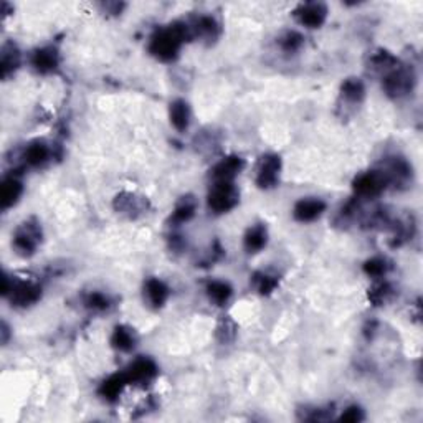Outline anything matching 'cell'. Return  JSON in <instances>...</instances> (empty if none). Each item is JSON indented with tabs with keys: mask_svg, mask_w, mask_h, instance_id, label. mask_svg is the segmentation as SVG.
Returning <instances> with one entry per match:
<instances>
[{
	"mask_svg": "<svg viewBox=\"0 0 423 423\" xmlns=\"http://www.w3.org/2000/svg\"><path fill=\"white\" fill-rule=\"evenodd\" d=\"M190 32L187 22H172L163 28H158L150 35L148 50L155 60L164 63L175 62L179 58L184 43L189 42Z\"/></svg>",
	"mask_w": 423,
	"mask_h": 423,
	"instance_id": "1",
	"label": "cell"
},
{
	"mask_svg": "<svg viewBox=\"0 0 423 423\" xmlns=\"http://www.w3.org/2000/svg\"><path fill=\"white\" fill-rule=\"evenodd\" d=\"M2 295L10 300L13 308H30L42 300V286L32 280L12 278L7 273L4 275Z\"/></svg>",
	"mask_w": 423,
	"mask_h": 423,
	"instance_id": "2",
	"label": "cell"
},
{
	"mask_svg": "<svg viewBox=\"0 0 423 423\" xmlns=\"http://www.w3.org/2000/svg\"><path fill=\"white\" fill-rule=\"evenodd\" d=\"M43 241V230L37 219H27L15 229L12 235V248L22 258H30L37 253Z\"/></svg>",
	"mask_w": 423,
	"mask_h": 423,
	"instance_id": "3",
	"label": "cell"
},
{
	"mask_svg": "<svg viewBox=\"0 0 423 423\" xmlns=\"http://www.w3.org/2000/svg\"><path fill=\"white\" fill-rule=\"evenodd\" d=\"M417 87L415 70L409 65H399L382 77V89L392 99H402L414 93Z\"/></svg>",
	"mask_w": 423,
	"mask_h": 423,
	"instance_id": "4",
	"label": "cell"
},
{
	"mask_svg": "<svg viewBox=\"0 0 423 423\" xmlns=\"http://www.w3.org/2000/svg\"><path fill=\"white\" fill-rule=\"evenodd\" d=\"M240 204V190L235 182H210L207 207L215 215H224Z\"/></svg>",
	"mask_w": 423,
	"mask_h": 423,
	"instance_id": "5",
	"label": "cell"
},
{
	"mask_svg": "<svg viewBox=\"0 0 423 423\" xmlns=\"http://www.w3.org/2000/svg\"><path fill=\"white\" fill-rule=\"evenodd\" d=\"M281 170H283V160L280 154L265 153L261 154L255 165V184L261 190L276 189L281 182Z\"/></svg>",
	"mask_w": 423,
	"mask_h": 423,
	"instance_id": "6",
	"label": "cell"
},
{
	"mask_svg": "<svg viewBox=\"0 0 423 423\" xmlns=\"http://www.w3.org/2000/svg\"><path fill=\"white\" fill-rule=\"evenodd\" d=\"M382 174L385 175L389 187L405 189L414 182V167L412 164L402 155H390L382 164Z\"/></svg>",
	"mask_w": 423,
	"mask_h": 423,
	"instance_id": "7",
	"label": "cell"
},
{
	"mask_svg": "<svg viewBox=\"0 0 423 423\" xmlns=\"http://www.w3.org/2000/svg\"><path fill=\"white\" fill-rule=\"evenodd\" d=\"M389 184H387L385 175L380 169L366 170L357 175L352 182V190H354L356 199H375L382 192H385Z\"/></svg>",
	"mask_w": 423,
	"mask_h": 423,
	"instance_id": "8",
	"label": "cell"
},
{
	"mask_svg": "<svg viewBox=\"0 0 423 423\" xmlns=\"http://www.w3.org/2000/svg\"><path fill=\"white\" fill-rule=\"evenodd\" d=\"M187 25L190 38L200 40V42H205L209 45L215 43L221 35V25L214 15H197V17H194L190 22H187Z\"/></svg>",
	"mask_w": 423,
	"mask_h": 423,
	"instance_id": "9",
	"label": "cell"
},
{
	"mask_svg": "<svg viewBox=\"0 0 423 423\" xmlns=\"http://www.w3.org/2000/svg\"><path fill=\"white\" fill-rule=\"evenodd\" d=\"M327 5L322 2H304L293 10V17L301 27L316 30L321 28L327 20Z\"/></svg>",
	"mask_w": 423,
	"mask_h": 423,
	"instance_id": "10",
	"label": "cell"
},
{
	"mask_svg": "<svg viewBox=\"0 0 423 423\" xmlns=\"http://www.w3.org/2000/svg\"><path fill=\"white\" fill-rule=\"evenodd\" d=\"M245 169V159L241 155L230 154L221 158L219 163L211 165L209 177L210 182H235V179Z\"/></svg>",
	"mask_w": 423,
	"mask_h": 423,
	"instance_id": "11",
	"label": "cell"
},
{
	"mask_svg": "<svg viewBox=\"0 0 423 423\" xmlns=\"http://www.w3.org/2000/svg\"><path fill=\"white\" fill-rule=\"evenodd\" d=\"M113 209L116 214L128 219H138L148 211L149 200L134 192H119L113 200Z\"/></svg>",
	"mask_w": 423,
	"mask_h": 423,
	"instance_id": "12",
	"label": "cell"
},
{
	"mask_svg": "<svg viewBox=\"0 0 423 423\" xmlns=\"http://www.w3.org/2000/svg\"><path fill=\"white\" fill-rule=\"evenodd\" d=\"M60 52L53 45H45L33 50L32 57H30V65L38 75H52L60 68Z\"/></svg>",
	"mask_w": 423,
	"mask_h": 423,
	"instance_id": "13",
	"label": "cell"
},
{
	"mask_svg": "<svg viewBox=\"0 0 423 423\" xmlns=\"http://www.w3.org/2000/svg\"><path fill=\"white\" fill-rule=\"evenodd\" d=\"M128 375L129 385L133 384H149L153 382L159 374V367L153 359L149 357H139L124 370Z\"/></svg>",
	"mask_w": 423,
	"mask_h": 423,
	"instance_id": "14",
	"label": "cell"
},
{
	"mask_svg": "<svg viewBox=\"0 0 423 423\" xmlns=\"http://www.w3.org/2000/svg\"><path fill=\"white\" fill-rule=\"evenodd\" d=\"M327 209L326 202L319 197H303L295 204L293 219L300 224H311L321 219Z\"/></svg>",
	"mask_w": 423,
	"mask_h": 423,
	"instance_id": "15",
	"label": "cell"
},
{
	"mask_svg": "<svg viewBox=\"0 0 423 423\" xmlns=\"http://www.w3.org/2000/svg\"><path fill=\"white\" fill-rule=\"evenodd\" d=\"M169 296H170L169 286L165 285L160 278L149 276V278L144 281V300L148 301V304L153 309L164 308L165 303L169 301Z\"/></svg>",
	"mask_w": 423,
	"mask_h": 423,
	"instance_id": "16",
	"label": "cell"
},
{
	"mask_svg": "<svg viewBox=\"0 0 423 423\" xmlns=\"http://www.w3.org/2000/svg\"><path fill=\"white\" fill-rule=\"evenodd\" d=\"M50 158H52V149H50V145L45 143L43 139L30 141V143L25 145L22 153V159L25 165H28V167H33V169L43 167V165L50 160Z\"/></svg>",
	"mask_w": 423,
	"mask_h": 423,
	"instance_id": "17",
	"label": "cell"
},
{
	"mask_svg": "<svg viewBox=\"0 0 423 423\" xmlns=\"http://www.w3.org/2000/svg\"><path fill=\"white\" fill-rule=\"evenodd\" d=\"M268 245V229L265 224H253L243 235V248L246 253L256 255Z\"/></svg>",
	"mask_w": 423,
	"mask_h": 423,
	"instance_id": "18",
	"label": "cell"
},
{
	"mask_svg": "<svg viewBox=\"0 0 423 423\" xmlns=\"http://www.w3.org/2000/svg\"><path fill=\"white\" fill-rule=\"evenodd\" d=\"M169 121L177 133H185V131L189 129L190 121H192L190 104L182 98L174 99V101L169 104Z\"/></svg>",
	"mask_w": 423,
	"mask_h": 423,
	"instance_id": "19",
	"label": "cell"
},
{
	"mask_svg": "<svg viewBox=\"0 0 423 423\" xmlns=\"http://www.w3.org/2000/svg\"><path fill=\"white\" fill-rule=\"evenodd\" d=\"M197 207L199 202L192 194L182 195V197L177 200V204H175L172 214H170V224H174L175 226L187 224V221L192 220L195 214H197Z\"/></svg>",
	"mask_w": 423,
	"mask_h": 423,
	"instance_id": "20",
	"label": "cell"
},
{
	"mask_svg": "<svg viewBox=\"0 0 423 423\" xmlns=\"http://www.w3.org/2000/svg\"><path fill=\"white\" fill-rule=\"evenodd\" d=\"M22 194H23L22 180L15 177V175L5 177L2 182V187H0V207H2V210L12 209L13 205L18 204Z\"/></svg>",
	"mask_w": 423,
	"mask_h": 423,
	"instance_id": "21",
	"label": "cell"
},
{
	"mask_svg": "<svg viewBox=\"0 0 423 423\" xmlns=\"http://www.w3.org/2000/svg\"><path fill=\"white\" fill-rule=\"evenodd\" d=\"M400 62L399 58L395 57L394 53L387 52L384 48H379V50H374L369 55V62H367V68L370 70L372 73H377L380 75V77H384L390 72V70H394L395 67H399Z\"/></svg>",
	"mask_w": 423,
	"mask_h": 423,
	"instance_id": "22",
	"label": "cell"
},
{
	"mask_svg": "<svg viewBox=\"0 0 423 423\" xmlns=\"http://www.w3.org/2000/svg\"><path fill=\"white\" fill-rule=\"evenodd\" d=\"M341 101L347 106H359L366 98V84L361 78L351 77L342 82L339 92Z\"/></svg>",
	"mask_w": 423,
	"mask_h": 423,
	"instance_id": "23",
	"label": "cell"
},
{
	"mask_svg": "<svg viewBox=\"0 0 423 423\" xmlns=\"http://www.w3.org/2000/svg\"><path fill=\"white\" fill-rule=\"evenodd\" d=\"M128 385L129 380L126 372H118V374L109 375L108 379L103 380V384L99 385L98 389V394L101 395L106 402H116L123 395V392Z\"/></svg>",
	"mask_w": 423,
	"mask_h": 423,
	"instance_id": "24",
	"label": "cell"
},
{
	"mask_svg": "<svg viewBox=\"0 0 423 423\" xmlns=\"http://www.w3.org/2000/svg\"><path fill=\"white\" fill-rule=\"evenodd\" d=\"M22 63V53L13 42H7L2 45L0 52V70H2V78L9 79L20 68Z\"/></svg>",
	"mask_w": 423,
	"mask_h": 423,
	"instance_id": "25",
	"label": "cell"
},
{
	"mask_svg": "<svg viewBox=\"0 0 423 423\" xmlns=\"http://www.w3.org/2000/svg\"><path fill=\"white\" fill-rule=\"evenodd\" d=\"M109 342L111 346H113V349L128 354V352L133 351L136 344H138V334H136V331L131 326L118 324L113 329Z\"/></svg>",
	"mask_w": 423,
	"mask_h": 423,
	"instance_id": "26",
	"label": "cell"
},
{
	"mask_svg": "<svg viewBox=\"0 0 423 423\" xmlns=\"http://www.w3.org/2000/svg\"><path fill=\"white\" fill-rule=\"evenodd\" d=\"M205 295H207L210 303H214L215 306H225L234 296V288L229 281L211 280L205 286Z\"/></svg>",
	"mask_w": 423,
	"mask_h": 423,
	"instance_id": "27",
	"label": "cell"
},
{
	"mask_svg": "<svg viewBox=\"0 0 423 423\" xmlns=\"http://www.w3.org/2000/svg\"><path fill=\"white\" fill-rule=\"evenodd\" d=\"M238 324L230 316H221L215 326V339L221 346H229L236 339Z\"/></svg>",
	"mask_w": 423,
	"mask_h": 423,
	"instance_id": "28",
	"label": "cell"
},
{
	"mask_svg": "<svg viewBox=\"0 0 423 423\" xmlns=\"http://www.w3.org/2000/svg\"><path fill=\"white\" fill-rule=\"evenodd\" d=\"M395 291L392 288L389 281L384 280H375V283L370 286L369 291H367V298L374 306H384L389 303V301L394 298Z\"/></svg>",
	"mask_w": 423,
	"mask_h": 423,
	"instance_id": "29",
	"label": "cell"
},
{
	"mask_svg": "<svg viewBox=\"0 0 423 423\" xmlns=\"http://www.w3.org/2000/svg\"><path fill=\"white\" fill-rule=\"evenodd\" d=\"M362 270L372 280H384L392 270V263L384 256H372L362 265Z\"/></svg>",
	"mask_w": 423,
	"mask_h": 423,
	"instance_id": "30",
	"label": "cell"
},
{
	"mask_svg": "<svg viewBox=\"0 0 423 423\" xmlns=\"http://www.w3.org/2000/svg\"><path fill=\"white\" fill-rule=\"evenodd\" d=\"M251 283H253L255 290L258 291V295L270 296L273 295L276 288L280 286V276L265 273V271H258V273H255L253 278H251Z\"/></svg>",
	"mask_w": 423,
	"mask_h": 423,
	"instance_id": "31",
	"label": "cell"
},
{
	"mask_svg": "<svg viewBox=\"0 0 423 423\" xmlns=\"http://www.w3.org/2000/svg\"><path fill=\"white\" fill-rule=\"evenodd\" d=\"M278 47L285 53H298L304 47V37L298 30H286L278 37Z\"/></svg>",
	"mask_w": 423,
	"mask_h": 423,
	"instance_id": "32",
	"label": "cell"
},
{
	"mask_svg": "<svg viewBox=\"0 0 423 423\" xmlns=\"http://www.w3.org/2000/svg\"><path fill=\"white\" fill-rule=\"evenodd\" d=\"M84 308L93 311V313H104L111 308L109 296L103 291H89L83 298Z\"/></svg>",
	"mask_w": 423,
	"mask_h": 423,
	"instance_id": "33",
	"label": "cell"
},
{
	"mask_svg": "<svg viewBox=\"0 0 423 423\" xmlns=\"http://www.w3.org/2000/svg\"><path fill=\"white\" fill-rule=\"evenodd\" d=\"M366 419L364 410L361 409L359 405H349L347 409L342 412L339 417V422H349V423H357Z\"/></svg>",
	"mask_w": 423,
	"mask_h": 423,
	"instance_id": "34",
	"label": "cell"
},
{
	"mask_svg": "<svg viewBox=\"0 0 423 423\" xmlns=\"http://www.w3.org/2000/svg\"><path fill=\"white\" fill-rule=\"evenodd\" d=\"M9 331H10L9 324L5 321H2V331H0L2 332V344H7L9 342Z\"/></svg>",
	"mask_w": 423,
	"mask_h": 423,
	"instance_id": "35",
	"label": "cell"
}]
</instances>
